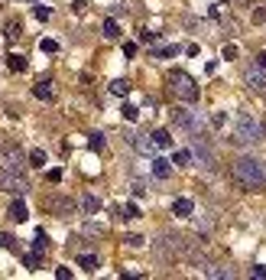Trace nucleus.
I'll list each match as a JSON object with an SVG mask.
<instances>
[{
  "label": "nucleus",
  "instance_id": "obj_1",
  "mask_svg": "<svg viewBox=\"0 0 266 280\" xmlns=\"http://www.w3.org/2000/svg\"><path fill=\"white\" fill-rule=\"evenodd\" d=\"M234 176L250 189H263L266 186V163L253 160V157H237L234 160Z\"/></svg>",
  "mask_w": 266,
  "mask_h": 280
},
{
  "label": "nucleus",
  "instance_id": "obj_2",
  "mask_svg": "<svg viewBox=\"0 0 266 280\" xmlns=\"http://www.w3.org/2000/svg\"><path fill=\"white\" fill-rule=\"evenodd\" d=\"M234 127H237V140H247V143H260V140L266 137V124L253 121L247 111H240V114H237Z\"/></svg>",
  "mask_w": 266,
  "mask_h": 280
},
{
  "label": "nucleus",
  "instance_id": "obj_3",
  "mask_svg": "<svg viewBox=\"0 0 266 280\" xmlns=\"http://www.w3.org/2000/svg\"><path fill=\"white\" fill-rule=\"evenodd\" d=\"M169 88L185 105H195V101H198V85H195V78L185 75V72H169Z\"/></svg>",
  "mask_w": 266,
  "mask_h": 280
},
{
  "label": "nucleus",
  "instance_id": "obj_4",
  "mask_svg": "<svg viewBox=\"0 0 266 280\" xmlns=\"http://www.w3.org/2000/svg\"><path fill=\"white\" fill-rule=\"evenodd\" d=\"M192 163H198V166H204V170H214L218 166V160H214V150L208 147V137L204 134H195V140H192Z\"/></svg>",
  "mask_w": 266,
  "mask_h": 280
},
{
  "label": "nucleus",
  "instance_id": "obj_5",
  "mask_svg": "<svg viewBox=\"0 0 266 280\" xmlns=\"http://www.w3.org/2000/svg\"><path fill=\"white\" fill-rule=\"evenodd\" d=\"M0 170H10V173H23L26 170V157L16 143H3L0 147Z\"/></svg>",
  "mask_w": 266,
  "mask_h": 280
},
{
  "label": "nucleus",
  "instance_id": "obj_6",
  "mask_svg": "<svg viewBox=\"0 0 266 280\" xmlns=\"http://www.w3.org/2000/svg\"><path fill=\"white\" fill-rule=\"evenodd\" d=\"M244 85L253 95H266V69L260 62H247L244 65Z\"/></svg>",
  "mask_w": 266,
  "mask_h": 280
},
{
  "label": "nucleus",
  "instance_id": "obj_7",
  "mask_svg": "<svg viewBox=\"0 0 266 280\" xmlns=\"http://www.w3.org/2000/svg\"><path fill=\"white\" fill-rule=\"evenodd\" d=\"M0 189H3V192L20 195V192H26V189H30V183H26V176H23V173L0 170Z\"/></svg>",
  "mask_w": 266,
  "mask_h": 280
},
{
  "label": "nucleus",
  "instance_id": "obj_8",
  "mask_svg": "<svg viewBox=\"0 0 266 280\" xmlns=\"http://www.w3.org/2000/svg\"><path fill=\"white\" fill-rule=\"evenodd\" d=\"M172 121H175L179 127H185V130L204 134V124H202V118H198L195 111H188V108H175V111H172Z\"/></svg>",
  "mask_w": 266,
  "mask_h": 280
},
{
  "label": "nucleus",
  "instance_id": "obj_9",
  "mask_svg": "<svg viewBox=\"0 0 266 280\" xmlns=\"http://www.w3.org/2000/svg\"><path fill=\"white\" fill-rule=\"evenodd\" d=\"M46 209L59 212V218H68L75 212V202H72V199H46Z\"/></svg>",
  "mask_w": 266,
  "mask_h": 280
},
{
  "label": "nucleus",
  "instance_id": "obj_10",
  "mask_svg": "<svg viewBox=\"0 0 266 280\" xmlns=\"http://www.w3.org/2000/svg\"><path fill=\"white\" fill-rule=\"evenodd\" d=\"M172 215L192 218L195 215V202H192V199H175V202H172Z\"/></svg>",
  "mask_w": 266,
  "mask_h": 280
},
{
  "label": "nucleus",
  "instance_id": "obj_11",
  "mask_svg": "<svg viewBox=\"0 0 266 280\" xmlns=\"http://www.w3.org/2000/svg\"><path fill=\"white\" fill-rule=\"evenodd\" d=\"M149 137H153V143H156V150H169L172 147V134L169 130H153V134H149Z\"/></svg>",
  "mask_w": 266,
  "mask_h": 280
},
{
  "label": "nucleus",
  "instance_id": "obj_12",
  "mask_svg": "<svg viewBox=\"0 0 266 280\" xmlns=\"http://www.w3.org/2000/svg\"><path fill=\"white\" fill-rule=\"evenodd\" d=\"M32 95L39 98V101H52V98H55L52 82H36V85H32Z\"/></svg>",
  "mask_w": 266,
  "mask_h": 280
},
{
  "label": "nucleus",
  "instance_id": "obj_13",
  "mask_svg": "<svg viewBox=\"0 0 266 280\" xmlns=\"http://www.w3.org/2000/svg\"><path fill=\"white\" fill-rule=\"evenodd\" d=\"M130 143H133L140 153H146V157H153V153H156V143H153V137H130Z\"/></svg>",
  "mask_w": 266,
  "mask_h": 280
},
{
  "label": "nucleus",
  "instance_id": "obj_14",
  "mask_svg": "<svg viewBox=\"0 0 266 280\" xmlns=\"http://www.w3.org/2000/svg\"><path fill=\"white\" fill-rule=\"evenodd\" d=\"M169 173H172L169 160H162V157H156V160H153V176H156V179H169Z\"/></svg>",
  "mask_w": 266,
  "mask_h": 280
},
{
  "label": "nucleus",
  "instance_id": "obj_15",
  "mask_svg": "<svg viewBox=\"0 0 266 280\" xmlns=\"http://www.w3.org/2000/svg\"><path fill=\"white\" fill-rule=\"evenodd\" d=\"M7 65H10V72H26V69H30L26 55H20V52H10V55H7Z\"/></svg>",
  "mask_w": 266,
  "mask_h": 280
},
{
  "label": "nucleus",
  "instance_id": "obj_16",
  "mask_svg": "<svg viewBox=\"0 0 266 280\" xmlns=\"http://www.w3.org/2000/svg\"><path fill=\"white\" fill-rule=\"evenodd\" d=\"M10 218H13V222H26V218H30V209H26V202H20V199H16V202L10 205Z\"/></svg>",
  "mask_w": 266,
  "mask_h": 280
},
{
  "label": "nucleus",
  "instance_id": "obj_17",
  "mask_svg": "<svg viewBox=\"0 0 266 280\" xmlns=\"http://www.w3.org/2000/svg\"><path fill=\"white\" fill-rule=\"evenodd\" d=\"M110 95L127 98L130 95V82H127V78H114V82H110Z\"/></svg>",
  "mask_w": 266,
  "mask_h": 280
},
{
  "label": "nucleus",
  "instance_id": "obj_18",
  "mask_svg": "<svg viewBox=\"0 0 266 280\" xmlns=\"http://www.w3.org/2000/svg\"><path fill=\"white\" fill-rule=\"evenodd\" d=\"M97 209H101L97 195H81V212H85V215H94Z\"/></svg>",
  "mask_w": 266,
  "mask_h": 280
},
{
  "label": "nucleus",
  "instance_id": "obj_19",
  "mask_svg": "<svg viewBox=\"0 0 266 280\" xmlns=\"http://www.w3.org/2000/svg\"><path fill=\"white\" fill-rule=\"evenodd\" d=\"M32 17H36L39 23H46L49 17H52V7H46L43 0H36V7H32Z\"/></svg>",
  "mask_w": 266,
  "mask_h": 280
},
{
  "label": "nucleus",
  "instance_id": "obj_20",
  "mask_svg": "<svg viewBox=\"0 0 266 280\" xmlns=\"http://www.w3.org/2000/svg\"><path fill=\"white\" fill-rule=\"evenodd\" d=\"M26 166H36V170H43L46 166V150H30V157H26Z\"/></svg>",
  "mask_w": 266,
  "mask_h": 280
},
{
  "label": "nucleus",
  "instance_id": "obj_21",
  "mask_svg": "<svg viewBox=\"0 0 266 280\" xmlns=\"http://www.w3.org/2000/svg\"><path fill=\"white\" fill-rule=\"evenodd\" d=\"M39 264H43V254H36V251H32V254H23V267L26 270H39Z\"/></svg>",
  "mask_w": 266,
  "mask_h": 280
},
{
  "label": "nucleus",
  "instance_id": "obj_22",
  "mask_svg": "<svg viewBox=\"0 0 266 280\" xmlns=\"http://www.w3.org/2000/svg\"><path fill=\"white\" fill-rule=\"evenodd\" d=\"M101 30H104V36H107V39H117V36H120L117 20H104V26H101Z\"/></svg>",
  "mask_w": 266,
  "mask_h": 280
},
{
  "label": "nucleus",
  "instance_id": "obj_23",
  "mask_svg": "<svg viewBox=\"0 0 266 280\" xmlns=\"http://www.w3.org/2000/svg\"><path fill=\"white\" fill-rule=\"evenodd\" d=\"M88 147H91V150H104V134H101V130L88 134Z\"/></svg>",
  "mask_w": 266,
  "mask_h": 280
},
{
  "label": "nucleus",
  "instance_id": "obj_24",
  "mask_svg": "<svg viewBox=\"0 0 266 280\" xmlns=\"http://www.w3.org/2000/svg\"><path fill=\"white\" fill-rule=\"evenodd\" d=\"M78 264H81L88 274H94V270H97V258H94V254H81V258H78Z\"/></svg>",
  "mask_w": 266,
  "mask_h": 280
},
{
  "label": "nucleus",
  "instance_id": "obj_25",
  "mask_svg": "<svg viewBox=\"0 0 266 280\" xmlns=\"http://www.w3.org/2000/svg\"><path fill=\"white\" fill-rule=\"evenodd\" d=\"M46 245H49V238H46V231H36V238H32V251L36 254H43Z\"/></svg>",
  "mask_w": 266,
  "mask_h": 280
},
{
  "label": "nucleus",
  "instance_id": "obj_26",
  "mask_svg": "<svg viewBox=\"0 0 266 280\" xmlns=\"http://www.w3.org/2000/svg\"><path fill=\"white\" fill-rule=\"evenodd\" d=\"M172 163H175V166H188V163H192V153L188 150H175L172 153Z\"/></svg>",
  "mask_w": 266,
  "mask_h": 280
},
{
  "label": "nucleus",
  "instance_id": "obj_27",
  "mask_svg": "<svg viewBox=\"0 0 266 280\" xmlns=\"http://www.w3.org/2000/svg\"><path fill=\"white\" fill-rule=\"evenodd\" d=\"M16 39H20V23L13 20V23H10V26H7V43H10V46H13V43H16Z\"/></svg>",
  "mask_w": 266,
  "mask_h": 280
},
{
  "label": "nucleus",
  "instance_id": "obj_28",
  "mask_svg": "<svg viewBox=\"0 0 266 280\" xmlns=\"http://www.w3.org/2000/svg\"><path fill=\"white\" fill-rule=\"evenodd\" d=\"M0 248H3V251H16V238L3 231V235H0Z\"/></svg>",
  "mask_w": 266,
  "mask_h": 280
},
{
  "label": "nucleus",
  "instance_id": "obj_29",
  "mask_svg": "<svg viewBox=\"0 0 266 280\" xmlns=\"http://www.w3.org/2000/svg\"><path fill=\"white\" fill-rule=\"evenodd\" d=\"M120 111H124V121H137V118H140V108H137V105H124Z\"/></svg>",
  "mask_w": 266,
  "mask_h": 280
},
{
  "label": "nucleus",
  "instance_id": "obj_30",
  "mask_svg": "<svg viewBox=\"0 0 266 280\" xmlns=\"http://www.w3.org/2000/svg\"><path fill=\"white\" fill-rule=\"evenodd\" d=\"M39 49H43L46 55H52V52H59V43H55V39H43V43H39Z\"/></svg>",
  "mask_w": 266,
  "mask_h": 280
},
{
  "label": "nucleus",
  "instance_id": "obj_31",
  "mask_svg": "<svg viewBox=\"0 0 266 280\" xmlns=\"http://www.w3.org/2000/svg\"><path fill=\"white\" fill-rule=\"evenodd\" d=\"M124 218H140V205L137 202H127V205H124Z\"/></svg>",
  "mask_w": 266,
  "mask_h": 280
},
{
  "label": "nucleus",
  "instance_id": "obj_32",
  "mask_svg": "<svg viewBox=\"0 0 266 280\" xmlns=\"http://www.w3.org/2000/svg\"><path fill=\"white\" fill-rule=\"evenodd\" d=\"M124 241H127L130 248H143V245H146V238H143V235H127Z\"/></svg>",
  "mask_w": 266,
  "mask_h": 280
},
{
  "label": "nucleus",
  "instance_id": "obj_33",
  "mask_svg": "<svg viewBox=\"0 0 266 280\" xmlns=\"http://www.w3.org/2000/svg\"><path fill=\"white\" fill-rule=\"evenodd\" d=\"M175 52H179V46H162V49H156V55H159V59H172Z\"/></svg>",
  "mask_w": 266,
  "mask_h": 280
},
{
  "label": "nucleus",
  "instance_id": "obj_34",
  "mask_svg": "<svg viewBox=\"0 0 266 280\" xmlns=\"http://www.w3.org/2000/svg\"><path fill=\"white\" fill-rule=\"evenodd\" d=\"M204 274H208V277H231V270H224V267H208Z\"/></svg>",
  "mask_w": 266,
  "mask_h": 280
},
{
  "label": "nucleus",
  "instance_id": "obj_35",
  "mask_svg": "<svg viewBox=\"0 0 266 280\" xmlns=\"http://www.w3.org/2000/svg\"><path fill=\"white\" fill-rule=\"evenodd\" d=\"M46 179H49V183H59V179H62V170H59V166L49 170V173H46Z\"/></svg>",
  "mask_w": 266,
  "mask_h": 280
},
{
  "label": "nucleus",
  "instance_id": "obj_36",
  "mask_svg": "<svg viewBox=\"0 0 266 280\" xmlns=\"http://www.w3.org/2000/svg\"><path fill=\"white\" fill-rule=\"evenodd\" d=\"M253 23H266V7H256L253 10Z\"/></svg>",
  "mask_w": 266,
  "mask_h": 280
},
{
  "label": "nucleus",
  "instance_id": "obj_37",
  "mask_svg": "<svg viewBox=\"0 0 266 280\" xmlns=\"http://www.w3.org/2000/svg\"><path fill=\"white\" fill-rule=\"evenodd\" d=\"M124 55L133 59V55H137V43H124Z\"/></svg>",
  "mask_w": 266,
  "mask_h": 280
},
{
  "label": "nucleus",
  "instance_id": "obj_38",
  "mask_svg": "<svg viewBox=\"0 0 266 280\" xmlns=\"http://www.w3.org/2000/svg\"><path fill=\"white\" fill-rule=\"evenodd\" d=\"M224 59H237V46H224Z\"/></svg>",
  "mask_w": 266,
  "mask_h": 280
},
{
  "label": "nucleus",
  "instance_id": "obj_39",
  "mask_svg": "<svg viewBox=\"0 0 266 280\" xmlns=\"http://www.w3.org/2000/svg\"><path fill=\"white\" fill-rule=\"evenodd\" d=\"M55 277H59V280H68V277H72V270H68V267H55Z\"/></svg>",
  "mask_w": 266,
  "mask_h": 280
},
{
  "label": "nucleus",
  "instance_id": "obj_40",
  "mask_svg": "<svg viewBox=\"0 0 266 280\" xmlns=\"http://www.w3.org/2000/svg\"><path fill=\"white\" fill-rule=\"evenodd\" d=\"M72 10H75V13H85V10H88V3H85V0H75Z\"/></svg>",
  "mask_w": 266,
  "mask_h": 280
},
{
  "label": "nucleus",
  "instance_id": "obj_41",
  "mask_svg": "<svg viewBox=\"0 0 266 280\" xmlns=\"http://www.w3.org/2000/svg\"><path fill=\"white\" fill-rule=\"evenodd\" d=\"M253 277H260V280H266V267H263V264H256V267H253Z\"/></svg>",
  "mask_w": 266,
  "mask_h": 280
},
{
  "label": "nucleus",
  "instance_id": "obj_42",
  "mask_svg": "<svg viewBox=\"0 0 266 280\" xmlns=\"http://www.w3.org/2000/svg\"><path fill=\"white\" fill-rule=\"evenodd\" d=\"M140 39H143V43H153V39H156V33H149V30H143V33H140Z\"/></svg>",
  "mask_w": 266,
  "mask_h": 280
},
{
  "label": "nucleus",
  "instance_id": "obj_43",
  "mask_svg": "<svg viewBox=\"0 0 266 280\" xmlns=\"http://www.w3.org/2000/svg\"><path fill=\"white\" fill-rule=\"evenodd\" d=\"M185 52H188V55H198L202 49H198V43H188V46H185Z\"/></svg>",
  "mask_w": 266,
  "mask_h": 280
},
{
  "label": "nucleus",
  "instance_id": "obj_44",
  "mask_svg": "<svg viewBox=\"0 0 266 280\" xmlns=\"http://www.w3.org/2000/svg\"><path fill=\"white\" fill-rule=\"evenodd\" d=\"M256 59H260V65H263V69H266V52H260V55H256Z\"/></svg>",
  "mask_w": 266,
  "mask_h": 280
}]
</instances>
